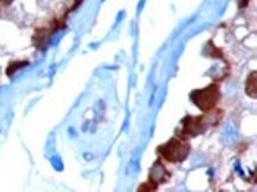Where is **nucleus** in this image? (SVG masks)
I'll use <instances>...</instances> for the list:
<instances>
[{
	"label": "nucleus",
	"instance_id": "nucleus-1",
	"mask_svg": "<svg viewBox=\"0 0 257 192\" xmlns=\"http://www.w3.org/2000/svg\"><path fill=\"white\" fill-rule=\"evenodd\" d=\"M190 139L175 134L166 144H162L158 147V154L168 163H181L184 161L190 154Z\"/></svg>",
	"mask_w": 257,
	"mask_h": 192
},
{
	"label": "nucleus",
	"instance_id": "nucleus-2",
	"mask_svg": "<svg viewBox=\"0 0 257 192\" xmlns=\"http://www.w3.org/2000/svg\"><path fill=\"white\" fill-rule=\"evenodd\" d=\"M190 100L201 112H204V113L212 112V110H215L216 104L220 100V87H219V84H210L201 90H194L190 94Z\"/></svg>",
	"mask_w": 257,
	"mask_h": 192
},
{
	"label": "nucleus",
	"instance_id": "nucleus-3",
	"mask_svg": "<svg viewBox=\"0 0 257 192\" xmlns=\"http://www.w3.org/2000/svg\"><path fill=\"white\" fill-rule=\"evenodd\" d=\"M213 125L215 123H212L210 116H185L181 120L177 134L190 139V138H194L197 135L203 134L209 126H213Z\"/></svg>",
	"mask_w": 257,
	"mask_h": 192
},
{
	"label": "nucleus",
	"instance_id": "nucleus-4",
	"mask_svg": "<svg viewBox=\"0 0 257 192\" xmlns=\"http://www.w3.org/2000/svg\"><path fill=\"white\" fill-rule=\"evenodd\" d=\"M169 176H171V173L166 170V167H165V164L158 160L155 164H153V167H152V170H150V177H149V183H150V191L152 189H156L160 183H165V182H168L169 180Z\"/></svg>",
	"mask_w": 257,
	"mask_h": 192
},
{
	"label": "nucleus",
	"instance_id": "nucleus-5",
	"mask_svg": "<svg viewBox=\"0 0 257 192\" xmlns=\"http://www.w3.org/2000/svg\"><path fill=\"white\" fill-rule=\"evenodd\" d=\"M254 79H256V72H251V75H250V78L247 79V82L251 85V90H248L247 91V94L250 97H256V82H254Z\"/></svg>",
	"mask_w": 257,
	"mask_h": 192
},
{
	"label": "nucleus",
	"instance_id": "nucleus-6",
	"mask_svg": "<svg viewBox=\"0 0 257 192\" xmlns=\"http://www.w3.org/2000/svg\"><path fill=\"white\" fill-rule=\"evenodd\" d=\"M14 0H0V6H9Z\"/></svg>",
	"mask_w": 257,
	"mask_h": 192
}]
</instances>
